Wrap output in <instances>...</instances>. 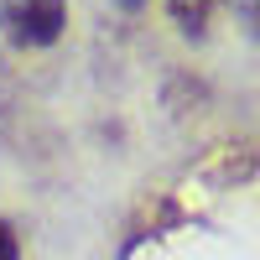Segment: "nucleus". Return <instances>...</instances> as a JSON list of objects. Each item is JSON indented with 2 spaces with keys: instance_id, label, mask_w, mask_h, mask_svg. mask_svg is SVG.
I'll use <instances>...</instances> for the list:
<instances>
[{
  "instance_id": "f257e3e1",
  "label": "nucleus",
  "mask_w": 260,
  "mask_h": 260,
  "mask_svg": "<svg viewBox=\"0 0 260 260\" xmlns=\"http://www.w3.org/2000/svg\"><path fill=\"white\" fill-rule=\"evenodd\" d=\"M0 26L21 47H52L68 26V6L62 0H0Z\"/></svg>"
},
{
  "instance_id": "f03ea898",
  "label": "nucleus",
  "mask_w": 260,
  "mask_h": 260,
  "mask_svg": "<svg viewBox=\"0 0 260 260\" xmlns=\"http://www.w3.org/2000/svg\"><path fill=\"white\" fill-rule=\"evenodd\" d=\"M208 6H213V0H167V11L177 16L182 31H198L203 21H208Z\"/></svg>"
},
{
  "instance_id": "7ed1b4c3",
  "label": "nucleus",
  "mask_w": 260,
  "mask_h": 260,
  "mask_svg": "<svg viewBox=\"0 0 260 260\" xmlns=\"http://www.w3.org/2000/svg\"><path fill=\"white\" fill-rule=\"evenodd\" d=\"M0 260H21V245H16V229L0 219Z\"/></svg>"
},
{
  "instance_id": "20e7f679",
  "label": "nucleus",
  "mask_w": 260,
  "mask_h": 260,
  "mask_svg": "<svg viewBox=\"0 0 260 260\" xmlns=\"http://www.w3.org/2000/svg\"><path fill=\"white\" fill-rule=\"evenodd\" d=\"M115 6H125V11H141V0H115Z\"/></svg>"
}]
</instances>
